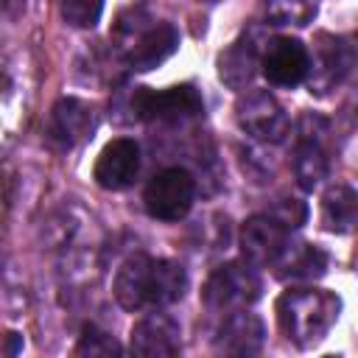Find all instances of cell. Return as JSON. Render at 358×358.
<instances>
[{"mask_svg":"<svg viewBox=\"0 0 358 358\" xmlns=\"http://www.w3.org/2000/svg\"><path fill=\"white\" fill-rule=\"evenodd\" d=\"M187 274L182 263L148 255H131L115 277V299L126 310L165 308L185 296Z\"/></svg>","mask_w":358,"mask_h":358,"instance_id":"obj_1","label":"cell"},{"mask_svg":"<svg viewBox=\"0 0 358 358\" xmlns=\"http://www.w3.org/2000/svg\"><path fill=\"white\" fill-rule=\"evenodd\" d=\"M274 313L282 336L305 350L319 344L338 322L341 299L327 288H288L280 294Z\"/></svg>","mask_w":358,"mask_h":358,"instance_id":"obj_2","label":"cell"},{"mask_svg":"<svg viewBox=\"0 0 358 358\" xmlns=\"http://www.w3.org/2000/svg\"><path fill=\"white\" fill-rule=\"evenodd\" d=\"M263 291V280L257 274V268L246 260H235V263H224L218 266L201 291V299L210 310H238V308H249L252 302L260 299Z\"/></svg>","mask_w":358,"mask_h":358,"instance_id":"obj_3","label":"cell"},{"mask_svg":"<svg viewBox=\"0 0 358 358\" xmlns=\"http://www.w3.org/2000/svg\"><path fill=\"white\" fill-rule=\"evenodd\" d=\"M131 112L148 123H187L204 112V101L193 84H176L168 90L137 87L131 95Z\"/></svg>","mask_w":358,"mask_h":358,"instance_id":"obj_4","label":"cell"},{"mask_svg":"<svg viewBox=\"0 0 358 358\" xmlns=\"http://www.w3.org/2000/svg\"><path fill=\"white\" fill-rule=\"evenodd\" d=\"M235 120L241 131L260 143H282L291 134V117L268 90L243 92L235 103Z\"/></svg>","mask_w":358,"mask_h":358,"instance_id":"obj_5","label":"cell"},{"mask_svg":"<svg viewBox=\"0 0 358 358\" xmlns=\"http://www.w3.org/2000/svg\"><path fill=\"white\" fill-rule=\"evenodd\" d=\"M196 199V179L185 168H165L151 176L143 193L145 213L157 221H179L190 213Z\"/></svg>","mask_w":358,"mask_h":358,"instance_id":"obj_6","label":"cell"},{"mask_svg":"<svg viewBox=\"0 0 358 358\" xmlns=\"http://www.w3.org/2000/svg\"><path fill=\"white\" fill-rule=\"evenodd\" d=\"M330 171L327 151V123L319 115H305L299 120V137L294 148V176L302 190H316Z\"/></svg>","mask_w":358,"mask_h":358,"instance_id":"obj_7","label":"cell"},{"mask_svg":"<svg viewBox=\"0 0 358 358\" xmlns=\"http://www.w3.org/2000/svg\"><path fill=\"white\" fill-rule=\"evenodd\" d=\"M310 64V50L296 36H274L266 42L260 53V67L268 84L274 87H296L305 81Z\"/></svg>","mask_w":358,"mask_h":358,"instance_id":"obj_8","label":"cell"},{"mask_svg":"<svg viewBox=\"0 0 358 358\" xmlns=\"http://www.w3.org/2000/svg\"><path fill=\"white\" fill-rule=\"evenodd\" d=\"M288 232L271 213H257L241 227V255L252 266H274L288 246Z\"/></svg>","mask_w":358,"mask_h":358,"instance_id":"obj_9","label":"cell"},{"mask_svg":"<svg viewBox=\"0 0 358 358\" xmlns=\"http://www.w3.org/2000/svg\"><path fill=\"white\" fill-rule=\"evenodd\" d=\"M129 347L140 358H171L182 350V327L171 313H145L134 327Z\"/></svg>","mask_w":358,"mask_h":358,"instance_id":"obj_10","label":"cell"},{"mask_svg":"<svg viewBox=\"0 0 358 358\" xmlns=\"http://www.w3.org/2000/svg\"><path fill=\"white\" fill-rule=\"evenodd\" d=\"M140 173V145L131 137H115L95 159L92 179L103 190H126Z\"/></svg>","mask_w":358,"mask_h":358,"instance_id":"obj_11","label":"cell"},{"mask_svg":"<svg viewBox=\"0 0 358 358\" xmlns=\"http://www.w3.org/2000/svg\"><path fill=\"white\" fill-rule=\"evenodd\" d=\"M352 45L341 36H330L322 34L319 45H316V59H310L308 64V84L310 92H327L336 84H341L347 78V73L352 70Z\"/></svg>","mask_w":358,"mask_h":358,"instance_id":"obj_12","label":"cell"},{"mask_svg":"<svg viewBox=\"0 0 358 358\" xmlns=\"http://www.w3.org/2000/svg\"><path fill=\"white\" fill-rule=\"evenodd\" d=\"M179 48V31L171 22H154L140 28L129 42H126V62L131 70H154L165 59H171Z\"/></svg>","mask_w":358,"mask_h":358,"instance_id":"obj_13","label":"cell"},{"mask_svg":"<svg viewBox=\"0 0 358 358\" xmlns=\"http://www.w3.org/2000/svg\"><path fill=\"white\" fill-rule=\"evenodd\" d=\"M266 341V327L263 322L249 313L246 308L229 310V316L221 322L218 336H215V352L224 355H257Z\"/></svg>","mask_w":358,"mask_h":358,"instance_id":"obj_14","label":"cell"},{"mask_svg":"<svg viewBox=\"0 0 358 358\" xmlns=\"http://www.w3.org/2000/svg\"><path fill=\"white\" fill-rule=\"evenodd\" d=\"M92 106L78 98H62L48 117V140L56 148H73L92 131Z\"/></svg>","mask_w":358,"mask_h":358,"instance_id":"obj_15","label":"cell"},{"mask_svg":"<svg viewBox=\"0 0 358 358\" xmlns=\"http://www.w3.org/2000/svg\"><path fill=\"white\" fill-rule=\"evenodd\" d=\"M260 67V42L255 31H243L221 56H218V78L232 87L243 90Z\"/></svg>","mask_w":358,"mask_h":358,"instance_id":"obj_16","label":"cell"},{"mask_svg":"<svg viewBox=\"0 0 358 358\" xmlns=\"http://www.w3.org/2000/svg\"><path fill=\"white\" fill-rule=\"evenodd\" d=\"M277 277L291 282H310L319 280L327 271V252L313 243H291L282 249V255L274 260Z\"/></svg>","mask_w":358,"mask_h":358,"instance_id":"obj_17","label":"cell"},{"mask_svg":"<svg viewBox=\"0 0 358 358\" xmlns=\"http://www.w3.org/2000/svg\"><path fill=\"white\" fill-rule=\"evenodd\" d=\"M358 215V193L347 182H336L322 196V227L327 232L344 235L355 227Z\"/></svg>","mask_w":358,"mask_h":358,"instance_id":"obj_18","label":"cell"},{"mask_svg":"<svg viewBox=\"0 0 358 358\" xmlns=\"http://www.w3.org/2000/svg\"><path fill=\"white\" fill-rule=\"evenodd\" d=\"M316 8L319 0H266V20L277 28H305L316 17Z\"/></svg>","mask_w":358,"mask_h":358,"instance_id":"obj_19","label":"cell"},{"mask_svg":"<svg viewBox=\"0 0 358 358\" xmlns=\"http://www.w3.org/2000/svg\"><path fill=\"white\" fill-rule=\"evenodd\" d=\"M76 352L78 355H90V358H112V355H120L123 347L115 341V336H109L106 330L95 327V324H87L78 336V344H76Z\"/></svg>","mask_w":358,"mask_h":358,"instance_id":"obj_20","label":"cell"},{"mask_svg":"<svg viewBox=\"0 0 358 358\" xmlns=\"http://www.w3.org/2000/svg\"><path fill=\"white\" fill-rule=\"evenodd\" d=\"M59 11L73 28H95L103 14V0H59Z\"/></svg>","mask_w":358,"mask_h":358,"instance_id":"obj_21","label":"cell"},{"mask_svg":"<svg viewBox=\"0 0 358 358\" xmlns=\"http://www.w3.org/2000/svg\"><path fill=\"white\" fill-rule=\"evenodd\" d=\"M268 213H271L285 229H296V227H302L305 218H308V207H305V201H299V199H282V201H277Z\"/></svg>","mask_w":358,"mask_h":358,"instance_id":"obj_22","label":"cell"},{"mask_svg":"<svg viewBox=\"0 0 358 358\" xmlns=\"http://www.w3.org/2000/svg\"><path fill=\"white\" fill-rule=\"evenodd\" d=\"M25 8V0H0V14L3 17H14Z\"/></svg>","mask_w":358,"mask_h":358,"instance_id":"obj_23","label":"cell"},{"mask_svg":"<svg viewBox=\"0 0 358 358\" xmlns=\"http://www.w3.org/2000/svg\"><path fill=\"white\" fill-rule=\"evenodd\" d=\"M201 3H218V0H201Z\"/></svg>","mask_w":358,"mask_h":358,"instance_id":"obj_24","label":"cell"}]
</instances>
